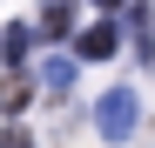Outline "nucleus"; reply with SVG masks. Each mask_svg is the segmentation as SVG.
Returning <instances> with one entry per match:
<instances>
[{
    "instance_id": "4",
    "label": "nucleus",
    "mask_w": 155,
    "mask_h": 148,
    "mask_svg": "<svg viewBox=\"0 0 155 148\" xmlns=\"http://www.w3.org/2000/svg\"><path fill=\"white\" fill-rule=\"evenodd\" d=\"M108 54H115V27L108 20H94V27L74 34V61H108Z\"/></svg>"
},
{
    "instance_id": "1",
    "label": "nucleus",
    "mask_w": 155,
    "mask_h": 148,
    "mask_svg": "<svg viewBox=\"0 0 155 148\" xmlns=\"http://www.w3.org/2000/svg\"><path fill=\"white\" fill-rule=\"evenodd\" d=\"M135 114H142L135 88H108V94L94 101V135H101V141H128V135H135Z\"/></svg>"
},
{
    "instance_id": "6",
    "label": "nucleus",
    "mask_w": 155,
    "mask_h": 148,
    "mask_svg": "<svg viewBox=\"0 0 155 148\" xmlns=\"http://www.w3.org/2000/svg\"><path fill=\"white\" fill-rule=\"evenodd\" d=\"M27 101H34V81L27 74H7V81H0V114H20Z\"/></svg>"
},
{
    "instance_id": "2",
    "label": "nucleus",
    "mask_w": 155,
    "mask_h": 148,
    "mask_svg": "<svg viewBox=\"0 0 155 148\" xmlns=\"http://www.w3.org/2000/svg\"><path fill=\"white\" fill-rule=\"evenodd\" d=\"M74 67H81L74 54H41V67H34V81H41V94H54V101H61V94L74 88Z\"/></svg>"
},
{
    "instance_id": "7",
    "label": "nucleus",
    "mask_w": 155,
    "mask_h": 148,
    "mask_svg": "<svg viewBox=\"0 0 155 148\" xmlns=\"http://www.w3.org/2000/svg\"><path fill=\"white\" fill-rule=\"evenodd\" d=\"M0 148H34V135H27V128H7V135H0Z\"/></svg>"
},
{
    "instance_id": "5",
    "label": "nucleus",
    "mask_w": 155,
    "mask_h": 148,
    "mask_svg": "<svg viewBox=\"0 0 155 148\" xmlns=\"http://www.w3.org/2000/svg\"><path fill=\"white\" fill-rule=\"evenodd\" d=\"M34 34H41V40H68V34H74V7H68V0H47L41 20H34Z\"/></svg>"
},
{
    "instance_id": "3",
    "label": "nucleus",
    "mask_w": 155,
    "mask_h": 148,
    "mask_svg": "<svg viewBox=\"0 0 155 148\" xmlns=\"http://www.w3.org/2000/svg\"><path fill=\"white\" fill-rule=\"evenodd\" d=\"M34 40H41V34L27 27V20H14V27H0V61H7V67L20 74V67H27V54H34Z\"/></svg>"
}]
</instances>
